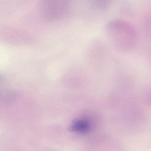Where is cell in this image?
<instances>
[{"label": "cell", "instance_id": "cell-1", "mask_svg": "<svg viewBox=\"0 0 151 151\" xmlns=\"http://www.w3.org/2000/svg\"><path fill=\"white\" fill-rule=\"evenodd\" d=\"M88 124L86 121L79 120L74 123V127L78 132H85L88 128Z\"/></svg>", "mask_w": 151, "mask_h": 151}]
</instances>
